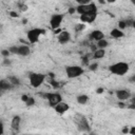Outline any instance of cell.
I'll return each mask as SVG.
<instances>
[{"label": "cell", "mask_w": 135, "mask_h": 135, "mask_svg": "<svg viewBox=\"0 0 135 135\" xmlns=\"http://www.w3.org/2000/svg\"><path fill=\"white\" fill-rule=\"evenodd\" d=\"M130 70V64L124 61H118L109 66V72L116 76H123L128 74Z\"/></svg>", "instance_id": "cell-1"}, {"label": "cell", "mask_w": 135, "mask_h": 135, "mask_svg": "<svg viewBox=\"0 0 135 135\" xmlns=\"http://www.w3.org/2000/svg\"><path fill=\"white\" fill-rule=\"evenodd\" d=\"M45 78H46L45 74L33 72V73H30V75H28V82H30L32 88L38 89V88H40L44 83Z\"/></svg>", "instance_id": "cell-2"}, {"label": "cell", "mask_w": 135, "mask_h": 135, "mask_svg": "<svg viewBox=\"0 0 135 135\" xmlns=\"http://www.w3.org/2000/svg\"><path fill=\"white\" fill-rule=\"evenodd\" d=\"M46 31L44 28H41V27H33L31 30H28L26 32V39L28 40V42L31 43H36L39 41L40 37L45 35Z\"/></svg>", "instance_id": "cell-3"}, {"label": "cell", "mask_w": 135, "mask_h": 135, "mask_svg": "<svg viewBox=\"0 0 135 135\" xmlns=\"http://www.w3.org/2000/svg\"><path fill=\"white\" fill-rule=\"evenodd\" d=\"M83 73H84V69H83L82 65L72 64V65L65 66V75H66V77L70 78V79L78 78V77H80Z\"/></svg>", "instance_id": "cell-4"}, {"label": "cell", "mask_w": 135, "mask_h": 135, "mask_svg": "<svg viewBox=\"0 0 135 135\" xmlns=\"http://www.w3.org/2000/svg\"><path fill=\"white\" fill-rule=\"evenodd\" d=\"M8 52L14 55H18L21 57H26L31 54V47L27 44H19V45H12L8 47Z\"/></svg>", "instance_id": "cell-5"}, {"label": "cell", "mask_w": 135, "mask_h": 135, "mask_svg": "<svg viewBox=\"0 0 135 135\" xmlns=\"http://www.w3.org/2000/svg\"><path fill=\"white\" fill-rule=\"evenodd\" d=\"M75 12L78 15H82L85 13H92V12H98L97 5L92 1L88 4H81V5H77L75 7Z\"/></svg>", "instance_id": "cell-6"}, {"label": "cell", "mask_w": 135, "mask_h": 135, "mask_svg": "<svg viewBox=\"0 0 135 135\" xmlns=\"http://www.w3.org/2000/svg\"><path fill=\"white\" fill-rule=\"evenodd\" d=\"M63 19H64V15L63 14H59V13L53 14L51 16V19H50V26H51V28L54 30V31L58 30L61 26Z\"/></svg>", "instance_id": "cell-7"}, {"label": "cell", "mask_w": 135, "mask_h": 135, "mask_svg": "<svg viewBox=\"0 0 135 135\" xmlns=\"http://www.w3.org/2000/svg\"><path fill=\"white\" fill-rule=\"evenodd\" d=\"M44 98L46 99V101L51 108H54L57 103H59L62 100V96L59 93H45Z\"/></svg>", "instance_id": "cell-8"}, {"label": "cell", "mask_w": 135, "mask_h": 135, "mask_svg": "<svg viewBox=\"0 0 135 135\" xmlns=\"http://www.w3.org/2000/svg\"><path fill=\"white\" fill-rule=\"evenodd\" d=\"M98 12H92V13H85L82 15H79V20L80 22L88 24V23H93L97 19Z\"/></svg>", "instance_id": "cell-9"}, {"label": "cell", "mask_w": 135, "mask_h": 135, "mask_svg": "<svg viewBox=\"0 0 135 135\" xmlns=\"http://www.w3.org/2000/svg\"><path fill=\"white\" fill-rule=\"evenodd\" d=\"M72 35L69 31H60L57 35V40L60 44H66L71 41Z\"/></svg>", "instance_id": "cell-10"}, {"label": "cell", "mask_w": 135, "mask_h": 135, "mask_svg": "<svg viewBox=\"0 0 135 135\" xmlns=\"http://www.w3.org/2000/svg\"><path fill=\"white\" fill-rule=\"evenodd\" d=\"M115 95L119 100L123 101V100H129L131 98V96H132V93L128 89H119V90H117L115 92Z\"/></svg>", "instance_id": "cell-11"}, {"label": "cell", "mask_w": 135, "mask_h": 135, "mask_svg": "<svg viewBox=\"0 0 135 135\" xmlns=\"http://www.w3.org/2000/svg\"><path fill=\"white\" fill-rule=\"evenodd\" d=\"M53 109L55 110V112H56L57 114L63 115L64 113H66V112L70 110V105H69L66 102H64L63 100H61V101H60L59 103H57Z\"/></svg>", "instance_id": "cell-12"}, {"label": "cell", "mask_w": 135, "mask_h": 135, "mask_svg": "<svg viewBox=\"0 0 135 135\" xmlns=\"http://www.w3.org/2000/svg\"><path fill=\"white\" fill-rule=\"evenodd\" d=\"M102 38H104V34H103V32L100 31V30H94V31H92V32L89 34V36H88V39H89L90 41H98V40H100V39H102Z\"/></svg>", "instance_id": "cell-13"}, {"label": "cell", "mask_w": 135, "mask_h": 135, "mask_svg": "<svg viewBox=\"0 0 135 135\" xmlns=\"http://www.w3.org/2000/svg\"><path fill=\"white\" fill-rule=\"evenodd\" d=\"M14 88V85L11 83V81L8 79H1L0 80V92H5V91H9Z\"/></svg>", "instance_id": "cell-14"}, {"label": "cell", "mask_w": 135, "mask_h": 135, "mask_svg": "<svg viewBox=\"0 0 135 135\" xmlns=\"http://www.w3.org/2000/svg\"><path fill=\"white\" fill-rule=\"evenodd\" d=\"M110 36L114 39H120V38L124 37V32L118 27H114L110 31Z\"/></svg>", "instance_id": "cell-15"}, {"label": "cell", "mask_w": 135, "mask_h": 135, "mask_svg": "<svg viewBox=\"0 0 135 135\" xmlns=\"http://www.w3.org/2000/svg\"><path fill=\"white\" fill-rule=\"evenodd\" d=\"M20 124H21V117L19 115H15L13 118H12V121H11V127L13 130L15 131H18L20 129Z\"/></svg>", "instance_id": "cell-16"}, {"label": "cell", "mask_w": 135, "mask_h": 135, "mask_svg": "<svg viewBox=\"0 0 135 135\" xmlns=\"http://www.w3.org/2000/svg\"><path fill=\"white\" fill-rule=\"evenodd\" d=\"M76 101L78 104H81V105H84V104H88L89 101H90V97L86 95V94H79L76 96Z\"/></svg>", "instance_id": "cell-17"}, {"label": "cell", "mask_w": 135, "mask_h": 135, "mask_svg": "<svg viewBox=\"0 0 135 135\" xmlns=\"http://www.w3.org/2000/svg\"><path fill=\"white\" fill-rule=\"evenodd\" d=\"M105 56V50L104 49H96L92 53V57L94 59H102Z\"/></svg>", "instance_id": "cell-18"}, {"label": "cell", "mask_w": 135, "mask_h": 135, "mask_svg": "<svg viewBox=\"0 0 135 135\" xmlns=\"http://www.w3.org/2000/svg\"><path fill=\"white\" fill-rule=\"evenodd\" d=\"M108 45H109V41L105 38H102V39L96 41V47L97 49H104L105 50L108 47Z\"/></svg>", "instance_id": "cell-19"}, {"label": "cell", "mask_w": 135, "mask_h": 135, "mask_svg": "<svg viewBox=\"0 0 135 135\" xmlns=\"http://www.w3.org/2000/svg\"><path fill=\"white\" fill-rule=\"evenodd\" d=\"M78 126H79V129H80V130H83V131H90V126H89V123H88V121H86L85 118H82L81 121L78 123Z\"/></svg>", "instance_id": "cell-20"}, {"label": "cell", "mask_w": 135, "mask_h": 135, "mask_svg": "<svg viewBox=\"0 0 135 135\" xmlns=\"http://www.w3.org/2000/svg\"><path fill=\"white\" fill-rule=\"evenodd\" d=\"M83 30H85V24L82 23V22L77 23V24H75V26H74V31H75L76 33H80V32H82Z\"/></svg>", "instance_id": "cell-21"}, {"label": "cell", "mask_w": 135, "mask_h": 135, "mask_svg": "<svg viewBox=\"0 0 135 135\" xmlns=\"http://www.w3.org/2000/svg\"><path fill=\"white\" fill-rule=\"evenodd\" d=\"M7 79L11 81V83H12L14 86H16V85H20V80H19L17 77H15V76H9Z\"/></svg>", "instance_id": "cell-22"}, {"label": "cell", "mask_w": 135, "mask_h": 135, "mask_svg": "<svg viewBox=\"0 0 135 135\" xmlns=\"http://www.w3.org/2000/svg\"><path fill=\"white\" fill-rule=\"evenodd\" d=\"M98 66H99V64H98L97 62H91V63H89V64H88V69H89L90 71H92V72L97 71Z\"/></svg>", "instance_id": "cell-23"}, {"label": "cell", "mask_w": 135, "mask_h": 135, "mask_svg": "<svg viewBox=\"0 0 135 135\" xmlns=\"http://www.w3.org/2000/svg\"><path fill=\"white\" fill-rule=\"evenodd\" d=\"M128 26H127V21L126 20H120V21H118V28H120V30H124V28H127Z\"/></svg>", "instance_id": "cell-24"}, {"label": "cell", "mask_w": 135, "mask_h": 135, "mask_svg": "<svg viewBox=\"0 0 135 135\" xmlns=\"http://www.w3.org/2000/svg\"><path fill=\"white\" fill-rule=\"evenodd\" d=\"M24 103H25V105H27V107H32V105L35 104V99H34L33 97H28L27 100H26Z\"/></svg>", "instance_id": "cell-25"}, {"label": "cell", "mask_w": 135, "mask_h": 135, "mask_svg": "<svg viewBox=\"0 0 135 135\" xmlns=\"http://www.w3.org/2000/svg\"><path fill=\"white\" fill-rule=\"evenodd\" d=\"M75 2L77 3V5H81V4H88L92 2V0H75Z\"/></svg>", "instance_id": "cell-26"}, {"label": "cell", "mask_w": 135, "mask_h": 135, "mask_svg": "<svg viewBox=\"0 0 135 135\" xmlns=\"http://www.w3.org/2000/svg\"><path fill=\"white\" fill-rule=\"evenodd\" d=\"M0 53H1V55H2L4 58H7V57L9 56V54H11V53L8 52V50H2Z\"/></svg>", "instance_id": "cell-27"}, {"label": "cell", "mask_w": 135, "mask_h": 135, "mask_svg": "<svg viewBox=\"0 0 135 135\" xmlns=\"http://www.w3.org/2000/svg\"><path fill=\"white\" fill-rule=\"evenodd\" d=\"M4 133V123L2 120H0V135H2Z\"/></svg>", "instance_id": "cell-28"}, {"label": "cell", "mask_w": 135, "mask_h": 135, "mask_svg": "<svg viewBox=\"0 0 135 135\" xmlns=\"http://www.w3.org/2000/svg\"><path fill=\"white\" fill-rule=\"evenodd\" d=\"M90 63V61H89V58L85 56V57H82V64H84V65H88Z\"/></svg>", "instance_id": "cell-29"}, {"label": "cell", "mask_w": 135, "mask_h": 135, "mask_svg": "<svg viewBox=\"0 0 135 135\" xmlns=\"http://www.w3.org/2000/svg\"><path fill=\"white\" fill-rule=\"evenodd\" d=\"M130 135H134L135 134V127H131V129H129V133Z\"/></svg>", "instance_id": "cell-30"}, {"label": "cell", "mask_w": 135, "mask_h": 135, "mask_svg": "<svg viewBox=\"0 0 135 135\" xmlns=\"http://www.w3.org/2000/svg\"><path fill=\"white\" fill-rule=\"evenodd\" d=\"M28 97H30V96H27V95H22V96H21V100H22L23 102H25Z\"/></svg>", "instance_id": "cell-31"}, {"label": "cell", "mask_w": 135, "mask_h": 135, "mask_svg": "<svg viewBox=\"0 0 135 135\" xmlns=\"http://www.w3.org/2000/svg\"><path fill=\"white\" fill-rule=\"evenodd\" d=\"M122 133H123V134H128V133H129V127H124V128L122 129Z\"/></svg>", "instance_id": "cell-32"}, {"label": "cell", "mask_w": 135, "mask_h": 135, "mask_svg": "<svg viewBox=\"0 0 135 135\" xmlns=\"http://www.w3.org/2000/svg\"><path fill=\"white\" fill-rule=\"evenodd\" d=\"M9 15H11L13 18H16V17H18V14H17L16 12H11V13H9Z\"/></svg>", "instance_id": "cell-33"}, {"label": "cell", "mask_w": 135, "mask_h": 135, "mask_svg": "<svg viewBox=\"0 0 135 135\" xmlns=\"http://www.w3.org/2000/svg\"><path fill=\"white\" fill-rule=\"evenodd\" d=\"M96 93H97V94H101V93H103V89H102V88H98V89L96 90Z\"/></svg>", "instance_id": "cell-34"}, {"label": "cell", "mask_w": 135, "mask_h": 135, "mask_svg": "<svg viewBox=\"0 0 135 135\" xmlns=\"http://www.w3.org/2000/svg\"><path fill=\"white\" fill-rule=\"evenodd\" d=\"M117 0H104V2L105 3H110V4H112V3H115Z\"/></svg>", "instance_id": "cell-35"}, {"label": "cell", "mask_w": 135, "mask_h": 135, "mask_svg": "<svg viewBox=\"0 0 135 135\" xmlns=\"http://www.w3.org/2000/svg\"><path fill=\"white\" fill-rule=\"evenodd\" d=\"M69 13H70V14L76 13V12H75V7H70V9H69Z\"/></svg>", "instance_id": "cell-36"}, {"label": "cell", "mask_w": 135, "mask_h": 135, "mask_svg": "<svg viewBox=\"0 0 135 135\" xmlns=\"http://www.w3.org/2000/svg\"><path fill=\"white\" fill-rule=\"evenodd\" d=\"M131 2H133V3H134V0H131Z\"/></svg>", "instance_id": "cell-37"}]
</instances>
